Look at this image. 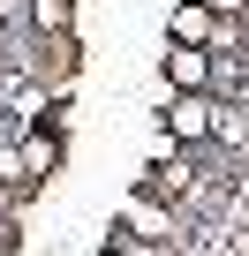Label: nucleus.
<instances>
[{"instance_id": "nucleus-2", "label": "nucleus", "mask_w": 249, "mask_h": 256, "mask_svg": "<svg viewBox=\"0 0 249 256\" xmlns=\"http://www.w3.org/2000/svg\"><path fill=\"white\" fill-rule=\"evenodd\" d=\"M174 30H181V38H204V30H211V16H204V0H189V8H174Z\"/></svg>"}, {"instance_id": "nucleus-1", "label": "nucleus", "mask_w": 249, "mask_h": 256, "mask_svg": "<svg viewBox=\"0 0 249 256\" xmlns=\"http://www.w3.org/2000/svg\"><path fill=\"white\" fill-rule=\"evenodd\" d=\"M166 76H174V83H189V90H196V83H211V60H204V53H189V46H181V53H166Z\"/></svg>"}, {"instance_id": "nucleus-5", "label": "nucleus", "mask_w": 249, "mask_h": 256, "mask_svg": "<svg viewBox=\"0 0 249 256\" xmlns=\"http://www.w3.org/2000/svg\"><path fill=\"white\" fill-rule=\"evenodd\" d=\"M106 256H121V248H106Z\"/></svg>"}, {"instance_id": "nucleus-4", "label": "nucleus", "mask_w": 249, "mask_h": 256, "mask_svg": "<svg viewBox=\"0 0 249 256\" xmlns=\"http://www.w3.org/2000/svg\"><path fill=\"white\" fill-rule=\"evenodd\" d=\"M38 23H46V30H61V23H68V0H38Z\"/></svg>"}, {"instance_id": "nucleus-3", "label": "nucleus", "mask_w": 249, "mask_h": 256, "mask_svg": "<svg viewBox=\"0 0 249 256\" xmlns=\"http://www.w3.org/2000/svg\"><path fill=\"white\" fill-rule=\"evenodd\" d=\"M204 128H211L204 106H174V136H204Z\"/></svg>"}]
</instances>
